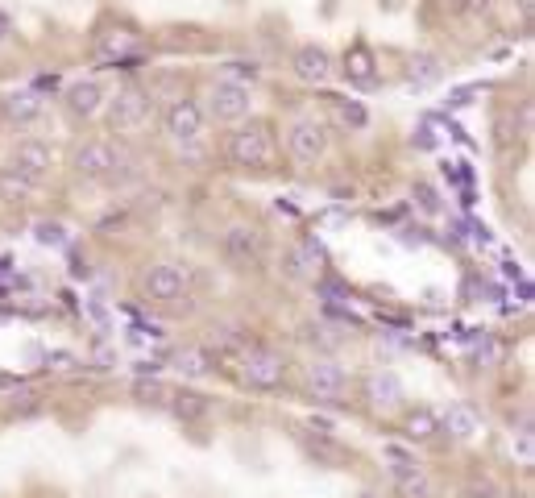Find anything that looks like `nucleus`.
<instances>
[{
  "instance_id": "nucleus-24",
  "label": "nucleus",
  "mask_w": 535,
  "mask_h": 498,
  "mask_svg": "<svg viewBox=\"0 0 535 498\" xmlns=\"http://www.w3.org/2000/svg\"><path fill=\"white\" fill-rule=\"evenodd\" d=\"M436 79H440V63L432 59V54H419V59L411 63V83L424 88V83H436Z\"/></svg>"
},
{
  "instance_id": "nucleus-21",
  "label": "nucleus",
  "mask_w": 535,
  "mask_h": 498,
  "mask_svg": "<svg viewBox=\"0 0 535 498\" xmlns=\"http://www.w3.org/2000/svg\"><path fill=\"white\" fill-rule=\"evenodd\" d=\"M436 432H440L436 411L415 407V411H407V415H403V436H407V440H415V445H428V440H432Z\"/></svg>"
},
{
  "instance_id": "nucleus-25",
  "label": "nucleus",
  "mask_w": 535,
  "mask_h": 498,
  "mask_svg": "<svg viewBox=\"0 0 535 498\" xmlns=\"http://www.w3.org/2000/svg\"><path fill=\"white\" fill-rule=\"evenodd\" d=\"M204 362H208L204 353H183V357H179V370H183V374H191V378H200V374H208V366H204Z\"/></svg>"
},
{
  "instance_id": "nucleus-5",
  "label": "nucleus",
  "mask_w": 535,
  "mask_h": 498,
  "mask_svg": "<svg viewBox=\"0 0 535 498\" xmlns=\"http://www.w3.org/2000/svg\"><path fill=\"white\" fill-rule=\"evenodd\" d=\"M204 108L200 100H171L166 104V113H162V133H166V142H171L179 154H191V150H200L204 146Z\"/></svg>"
},
{
  "instance_id": "nucleus-19",
  "label": "nucleus",
  "mask_w": 535,
  "mask_h": 498,
  "mask_svg": "<svg viewBox=\"0 0 535 498\" xmlns=\"http://www.w3.org/2000/svg\"><path fill=\"white\" fill-rule=\"evenodd\" d=\"M42 96L38 92H9L5 100H0V117H5L9 125H17V129H25V125H34L38 117H42Z\"/></svg>"
},
{
  "instance_id": "nucleus-20",
  "label": "nucleus",
  "mask_w": 535,
  "mask_h": 498,
  "mask_svg": "<svg viewBox=\"0 0 535 498\" xmlns=\"http://www.w3.org/2000/svg\"><path fill=\"white\" fill-rule=\"evenodd\" d=\"M345 79L353 83V88H374L378 83V63H374V54H370V46H353L349 54H345Z\"/></svg>"
},
{
  "instance_id": "nucleus-13",
  "label": "nucleus",
  "mask_w": 535,
  "mask_h": 498,
  "mask_svg": "<svg viewBox=\"0 0 535 498\" xmlns=\"http://www.w3.org/2000/svg\"><path fill=\"white\" fill-rule=\"evenodd\" d=\"M50 166H54L50 146L38 142V137H21V142L13 146V154H9V166H5V171H13V175H21V179H30V183L42 187V179L50 175Z\"/></svg>"
},
{
  "instance_id": "nucleus-10",
  "label": "nucleus",
  "mask_w": 535,
  "mask_h": 498,
  "mask_svg": "<svg viewBox=\"0 0 535 498\" xmlns=\"http://www.w3.org/2000/svg\"><path fill=\"white\" fill-rule=\"evenodd\" d=\"M142 50V30H137L133 21H104L100 30L92 34V54L100 63H125L133 54Z\"/></svg>"
},
{
  "instance_id": "nucleus-7",
  "label": "nucleus",
  "mask_w": 535,
  "mask_h": 498,
  "mask_svg": "<svg viewBox=\"0 0 535 498\" xmlns=\"http://www.w3.org/2000/svg\"><path fill=\"white\" fill-rule=\"evenodd\" d=\"M332 150V129L320 117H295L287 125V154L303 166H316Z\"/></svg>"
},
{
  "instance_id": "nucleus-2",
  "label": "nucleus",
  "mask_w": 535,
  "mask_h": 498,
  "mask_svg": "<svg viewBox=\"0 0 535 498\" xmlns=\"http://www.w3.org/2000/svg\"><path fill=\"white\" fill-rule=\"evenodd\" d=\"M200 108H204V121H216V125L233 129L253 113V92H249V83H237V79L220 75L216 83H208Z\"/></svg>"
},
{
  "instance_id": "nucleus-11",
  "label": "nucleus",
  "mask_w": 535,
  "mask_h": 498,
  "mask_svg": "<svg viewBox=\"0 0 535 498\" xmlns=\"http://www.w3.org/2000/svg\"><path fill=\"white\" fill-rule=\"evenodd\" d=\"M220 254L229 258L237 270H258L266 258V237L253 225H229L220 237Z\"/></svg>"
},
{
  "instance_id": "nucleus-4",
  "label": "nucleus",
  "mask_w": 535,
  "mask_h": 498,
  "mask_svg": "<svg viewBox=\"0 0 535 498\" xmlns=\"http://www.w3.org/2000/svg\"><path fill=\"white\" fill-rule=\"evenodd\" d=\"M104 113H108V125L112 133L121 137H133L142 133L150 125V113H154V100L146 88H137V83H125V88H117L108 100H104Z\"/></svg>"
},
{
  "instance_id": "nucleus-22",
  "label": "nucleus",
  "mask_w": 535,
  "mask_h": 498,
  "mask_svg": "<svg viewBox=\"0 0 535 498\" xmlns=\"http://www.w3.org/2000/svg\"><path fill=\"white\" fill-rule=\"evenodd\" d=\"M332 113H336V121H341L345 129H365L370 125V113L361 108V100H332Z\"/></svg>"
},
{
  "instance_id": "nucleus-3",
  "label": "nucleus",
  "mask_w": 535,
  "mask_h": 498,
  "mask_svg": "<svg viewBox=\"0 0 535 498\" xmlns=\"http://www.w3.org/2000/svg\"><path fill=\"white\" fill-rule=\"evenodd\" d=\"M121 166H125V150L112 146L108 137H88V142H79L71 154V171L83 183H112L121 175Z\"/></svg>"
},
{
  "instance_id": "nucleus-12",
  "label": "nucleus",
  "mask_w": 535,
  "mask_h": 498,
  "mask_svg": "<svg viewBox=\"0 0 535 498\" xmlns=\"http://www.w3.org/2000/svg\"><path fill=\"white\" fill-rule=\"evenodd\" d=\"M361 399L378 415H394V411L407 407V386L394 370H374V374H365V382H361Z\"/></svg>"
},
{
  "instance_id": "nucleus-6",
  "label": "nucleus",
  "mask_w": 535,
  "mask_h": 498,
  "mask_svg": "<svg viewBox=\"0 0 535 498\" xmlns=\"http://www.w3.org/2000/svg\"><path fill=\"white\" fill-rule=\"evenodd\" d=\"M191 295V266L187 262H154L142 274V299L154 308H175Z\"/></svg>"
},
{
  "instance_id": "nucleus-26",
  "label": "nucleus",
  "mask_w": 535,
  "mask_h": 498,
  "mask_svg": "<svg viewBox=\"0 0 535 498\" xmlns=\"http://www.w3.org/2000/svg\"><path fill=\"white\" fill-rule=\"evenodd\" d=\"M511 449H519V461L531 465V424H523V428L511 436Z\"/></svg>"
},
{
  "instance_id": "nucleus-18",
  "label": "nucleus",
  "mask_w": 535,
  "mask_h": 498,
  "mask_svg": "<svg viewBox=\"0 0 535 498\" xmlns=\"http://www.w3.org/2000/svg\"><path fill=\"white\" fill-rule=\"evenodd\" d=\"M436 420H440V432L448 440H457V445H469V440L482 436V415H477L469 403H453L444 415H436Z\"/></svg>"
},
{
  "instance_id": "nucleus-9",
  "label": "nucleus",
  "mask_w": 535,
  "mask_h": 498,
  "mask_svg": "<svg viewBox=\"0 0 535 498\" xmlns=\"http://www.w3.org/2000/svg\"><path fill=\"white\" fill-rule=\"evenodd\" d=\"M303 391L312 403H341L345 391H349V374L345 366L336 362V357H312V362L303 366Z\"/></svg>"
},
{
  "instance_id": "nucleus-1",
  "label": "nucleus",
  "mask_w": 535,
  "mask_h": 498,
  "mask_svg": "<svg viewBox=\"0 0 535 498\" xmlns=\"http://www.w3.org/2000/svg\"><path fill=\"white\" fill-rule=\"evenodd\" d=\"M274 154H278L274 129L262 117H245L241 125L224 133V158H229V166H237V171H266Z\"/></svg>"
},
{
  "instance_id": "nucleus-16",
  "label": "nucleus",
  "mask_w": 535,
  "mask_h": 498,
  "mask_svg": "<svg viewBox=\"0 0 535 498\" xmlns=\"http://www.w3.org/2000/svg\"><path fill=\"white\" fill-rule=\"evenodd\" d=\"M390 461H394V494H399V498H436L432 478L411 457L390 453Z\"/></svg>"
},
{
  "instance_id": "nucleus-17",
  "label": "nucleus",
  "mask_w": 535,
  "mask_h": 498,
  "mask_svg": "<svg viewBox=\"0 0 535 498\" xmlns=\"http://www.w3.org/2000/svg\"><path fill=\"white\" fill-rule=\"evenodd\" d=\"M320 262H324V254H320L316 241H291L287 254H283V274L295 283H312L320 274Z\"/></svg>"
},
{
  "instance_id": "nucleus-29",
  "label": "nucleus",
  "mask_w": 535,
  "mask_h": 498,
  "mask_svg": "<svg viewBox=\"0 0 535 498\" xmlns=\"http://www.w3.org/2000/svg\"><path fill=\"white\" fill-rule=\"evenodd\" d=\"M419 204H424L428 212H436V191L432 187H419Z\"/></svg>"
},
{
  "instance_id": "nucleus-14",
  "label": "nucleus",
  "mask_w": 535,
  "mask_h": 498,
  "mask_svg": "<svg viewBox=\"0 0 535 498\" xmlns=\"http://www.w3.org/2000/svg\"><path fill=\"white\" fill-rule=\"evenodd\" d=\"M291 71L295 79L303 83H312V88H320V83H328L336 75V59H332V50L328 46H316V42H303L295 50V59H291Z\"/></svg>"
},
{
  "instance_id": "nucleus-23",
  "label": "nucleus",
  "mask_w": 535,
  "mask_h": 498,
  "mask_svg": "<svg viewBox=\"0 0 535 498\" xmlns=\"http://www.w3.org/2000/svg\"><path fill=\"white\" fill-rule=\"evenodd\" d=\"M34 191H38V183L21 179V175H13V171H0V200H30Z\"/></svg>"
},
{
  "instance_id": "nucleus-30",
  "label": "nucleus",
  "mask_w": 535,
  "mask_h": 498,
  "mask_svg": "<svg viewBox=\"0 0 535 498\" xmlns=\"http://www.w3.org/2000/svg\"><path fill=\"white\" fill-rule=\"evenodd\" d=\"M13 34V21H9V13H0V42H5Z\"/></svg>"
},
{
  "instance_id": "nucleus-8",
  "label": "nucleus",
  "mask_w": 535,
  "mask_h": 498,
  "mask_svg": "<svg viewBox=\"0 0 535 498\" xmlns=\"http://www.w3.org/2000/svg\"><path fill=\"white\" fill-rule=\"evenodd\" d=\"M287 370H291L287 353H278L270 345H258L241 357V382L249 391H278L287 382Z\"/></svg>"
},
{
  "instance_id": "nucleus-28",
  "label": "nucleus",
  "mask_w": 535,
  "mask_h": 498,
  "mask_svg": "<svg viewBox=\"0 0 535 498\" xmlns=\"http://www.w3.org/2000/svg\"><path fill=\"white\" fill-rule=\"evenodd\" d=\"M38 241L59 245V241H63V229H59V225H42V229H38Z\"/></svg>"
},
{
  "instance_id": "nucleus-15",
  "label": "nucleus",
  "mask_w": 535,
  "mask_h": 498,
  "mask_svg": "<svg viewBox=\"0 0 535 498\" xmlns=\"http://www.w3.org/2000/svg\"><path fill=\"white\" fill-rule=\"evenodd\" d=\"M104 100H108L104 83H96V79H79V83H71V88H67L63 108H67V117H71V121H96V117L104 113Z\"/></svg>"
},
{
  "instance_id": "nucleus-27",
  "label": "nucleus",
  "mask_w": 535,
  "mask_h": 498,
  "mask_svg": "<svg viewBox=\"0 0 535 498\" xmlns=\"http://www.w3.org/2000/svg\"><path fill=\"white\" fill-rule=\"evenodd\" d=\"M448 5H453V13H461V17H482L490 9V0H448Z\"/></svg>"
}]
</instances>
